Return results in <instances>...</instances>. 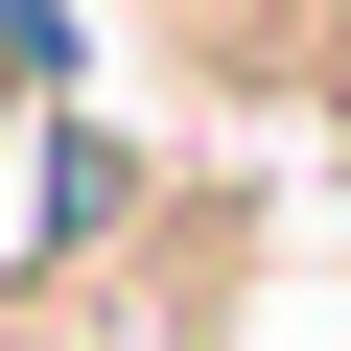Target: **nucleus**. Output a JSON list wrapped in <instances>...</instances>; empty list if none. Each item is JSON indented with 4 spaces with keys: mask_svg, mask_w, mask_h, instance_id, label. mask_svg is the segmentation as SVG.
<instances>
[{
    "mask_svg": "<svg viewBox=\"0 0 351 351\" xmlns=\"http://www.w3.org/2000/svg\"><path fill=\"white\" fill-rule=\"evenodd\" d=\"M71 71V24H0V141H24V94Z\"/></svg>",
    "mask_w": 351,
    "mask_h": 351,
    "instance_id": "1",
    "label": "nucleus"
}]
</instances>
